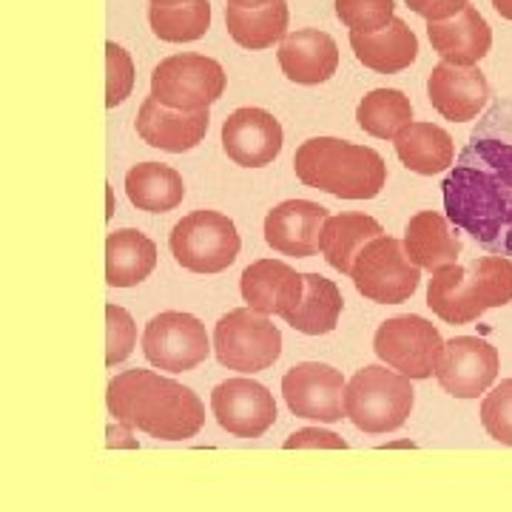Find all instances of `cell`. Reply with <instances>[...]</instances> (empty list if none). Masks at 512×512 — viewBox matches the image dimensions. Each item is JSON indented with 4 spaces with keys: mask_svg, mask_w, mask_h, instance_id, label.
<instances>
[{
    "mask_svg": "<svg viewBox=\"0 0 512 512\" xmlns=\"http://www.w3.org/2000/svg\"><path fill=\"white\" fill-rule=\"evenodd\" d=\"M447 220L484 251L512 256V103L498 100L441 183Z\"/></svg>",
    "mask_w": 512,
    "mask_h": 512,
    "instance_id": "cell-1",
    "label": "cell"
},
{
    "mask_svg": "<svg viewBox=\"0 0 512 512\" xmlns=\"http://www.w3.org/2000/svg\"><path fill=\"white\" fill-rule=\"evenodd\" d=\"M106 404L126 430L160 441L194 439L205 424V407L191 387L140 367L111 379Z\"/></svg>",
    "mask_w": 512,
    "mask_h": 512,
    "instance_id": "cell-2",
    "label": "cell"
},
{
    "mask_svg": "<svg viewBox=\"0 0 512 512\" xmlns=\"http://www.w3.org/2000/svg\"><path fill=\"white\" fill-rule=\"evenodd\" d=\"M293 171L302 183L339 200H373L387 183L382 154L336 137L305 140L293 154Z\"/></svg>",
    "mask_w": 512,
    "mask_h": 512,
    "instance_id": "cell-3",
    "label": "cell"
},
{
    "mask_svg": "<svg viewBox=\"0 0 512 512\" xmlns=\"http://www.w3.org/2000/svg\"><path fill=\"white\" fill-rule=\"evenodd\" d=\"M512 302V259L478 256L470 265H447L427 285V308L447 325L478 322L490 308Z\"/></svg>",
    "mask_w": 512,
    "mask_h": 512,
    "instance_id": "cell-4",
    "label": "cell"
},
{
    "mask_svg": "<svg viewBox=\"0 0 512 512\" xmlns=\"http://www.w3.org/2000/svg\"><path fill=\"white\" fill-rule=\"evenodd\" d=\"M413 410V384L382 365H367L348 382L345 416L370 436L399 430Z\"/></svg>",
    "mask_w": 512,
    "mask_h": 512,
    "instance_id": "cell-5",
    "label": "cell"
},
{
    "mask_svg": "<svg viewBox=\"0 0 512 512\" xmlns=\"http://www.w3.org/2000/svg\"><path fill=\"white\" fill-rule=\"evenodd\" d=\"M168 248L185 271L222 274L237 262L242 239L237 225L220 211H194L171 228Z\"/></svg>",
    "mask_w": 512,
    "mask_h": 512,
    "instance_id": "cell-6",
    "label": "cell"
},
{
    "mask_svg": "<svg viewBox=\"0 0 512 512\" xmlns=\"http://www.w3.org/2000/svg\"><path fill=\"white\" fill-rule=\"evenodd\" d=\"M350 279L356 291L376 305H402L419 291V265L410 262L404 242L382 237L370 239L365 251L356 256Z\"/></svg>",
    "mask_w": 512,
    "mask_h": 512,
    "instance_id": "cell-7",
    "label": "cell"
},
{
    "mask_svg": "<svg viewBox=\"0 0 512 512\" xmlns=\"http://www.w3.org/2000/svg\"><path fill=\"white\" fill-rule=\"evenodd\" d=\"M214 350L220 365L239 373L268 370L282 356V333L265 313L237 308L214 328Z\"/></svg>",
    "mask_w": 512,
    "mask_h": 512,
    "instance_id": "cell-8",
    "label": "cell"
},
{
    "mask_svg": "<svg viewBox=\"0 0 512 512\" xmlns=\"http://www.w3.org/2000/svg\"><path fill=\"white\" fill-rule=\"evenodd\" d=\"M222 94H225V69L214 57H165L151 72V97L168 109L205 111Z\"/></svg>",
    "mask_w": 512,
    "mask_h": 512,
    "instance_id": "cell-9",
    "label": "cell"
},
{
    "mask_svg": "<svg viewBox=\"0 0 512 512\" xmlns=\"http://www.w3.org/2000/svg\"><path fill=\"white\" fill-rule=\"evenodd\" d=\"M444 345L439 330L421 316H393L379 325L373 339L376 356L407 379H430L439 373Z\"/></svg>",
    "mask_w": 512,
    "mask_h": 512,
    "instance_id": "cell-10",
    "label": "cell"
},
{
    "mask_svg": "<svg viewBox=\"0 0 512 512\" xmlns=\"http://www.w3.org/2000/svg\"><path fill=\"white\" fill-rule=\"evenodd\" d=\"M143 353L154 367L168 373H185L202 365L211 353L208 333L197 316L165 311L154 316L143 333Z\"/></svg>",
    "mask_w": 512,
    "mask_h": 512,
    "instance_id": "cell-11",
    "label": "cell"
},
{
    "mask_svg": "<svg viewBox=\"0 0 512 512\" xmlns=\"http://www.w3.org/2000/svg\"><path fill=\"white\" fill-rule=\"evenodd\" d=\"M345 393L348 384L342 373L322 362H302L291 367L282 379L285 404L299 419L325 421V424L339 421L345 413Z\"/></svg>",
    "mask_w": 512,
    "mask_h": 512,
    "instance_id": "cell-12",
    "label": "cell"
},
{
    "mask_svg": "<svg viewBox=\"0 0 512 512\" xmlns=\"http://www.w3.org/2000/svg\"><path fill=\"white\" fill-rule=\"evenodd\" d=\"M214 419L237 439H259L276 424V402L265 384L254 379H228L211 393Z\"/></svg>",
    "mask_w": 512,
    "mask_h": 512,
    "instance_id": "cell-13",
    "label": "cell"
},
{
    "mask_svg": "<svg viewBox=\"0 0 512 512\" xmlns=\"http://www.w3.org/2000/svg\"><path fill=\"white\" fill-rule=\"evenodd\" d=\"M498 367H501V359L490 342L476 339V336H458L444 345L436 379L441 390L456 399H478L481 393L493 387L498 379Z\"/></svg>",
    "mask_w": 512,
    "mask_h": 512,
    "instance_id": "cell-14",
    "label": "cell"
},
{
    "mask_svg": "<svg viewBox=\"0 0 512 512\" xmlns=\"http://www.w3.org/2000/svg\"><path fill=\"white\" fill-rule=\"evenodd\" d=\"M282 126L271 111L237 109L222 123V148L242 168L271 165L282 151Z\"/></svg>",
    "mask_w": 512,
    "mask_h": 512,
    "instance_id": "cell-15",
    "label": "cell"
},
{
    "mask_svg": "<svg viewBox=\"0 0 512 512\" xmlns=\"http://www.w3.org/2000/svg\"><path fill=\"white\" fill-rule=\"evenodd\" d=\"M328 208L311 200H288L265 217V242L276 254L311 259L322 248Z\"/></svg>",
    "mask_w": 512,
    "mask_h": 512,
    "instance_id": "cell-16",
    "label": "cell"
},
{
    "mask_svg": "<svg viewBox=\"0 0 512 512\" xmlns=\"http://www.w3.org/2000/svg\"><path fill=\"white\" fill-rule=\"evenodd\" d=\"M427 97L444 120L470 123L490 103V80L478 66L439 63L427 80Z\"/></svg>",
    "mask_w": 512,
    "mask_h": 512,
    "instance_id": "cell-17",
    "label": "cell"
},
{
    "mask_svg": "<svg viewBox=\"0 0 512 512\" xmlns=\"http://www.w3.org/2000/svg\"><path fill=\"white\" fill-rule=\"evenodd\" d=\"M239 291L248 308L285 319L302 302L305 274H296L291 265L279 259H256L254 265L242 271Z\"/></svg>",
    "mask_w": 512,
    "mask_h": 512,
    "instance_id": "cell-18",
    "label": "cell"
},
{
    "mask_svg": "<svg viewBox=\"0 0 512 512\" xmlns=\"http://www.w3.org/2000/svg\"><path fill=\"white\" fill-rule=\"evenodd\" d=\"M208 126H211L208 109H168L154 97H146V103L140 106V114H137V134L143 137V143L160 148V151H171V154H183V151L200 146L208 134Z\"/></svg>",
    "mask_w": 512,
    "mask_h": 512,
    "instance_id": "cell-19",
    "label": "cell"
},
{
    "mask_svg": "<svg viewBox=\"0 0 512 512\" xmlns=\"http://www.w3.org/2000/svg\"><path fill=\"white\" fill-rule=\"evenodd\" d=\"M427 37H430L433 52H439L441 60L453 66H476L493 46L490 23L481 18V12L470 3L456 18L427 23Z\"/></svg>",
    "mask_w": 512,
    "mask_h": 512,
    "instance_id": "cell-20",
    "label": "cell"
},
{
    "mask_svg": "<svg viewBox=\"0 0 512 512\" xmlns=\"http://www.w3.org/2000/svg\"><path fill=\"white\" fill-rule=\"evenodd\" d=\"M279 66L288 80L299 86H319L328 83L339 69V46L328 32L319 29H299L282 40L279 46Z\"/></svg>",
    "mask_w": 512,
    "mask_h": 512,
    "instance_id": "cell-21",
    "label": "cell"
},
{
    "mask_svg": "<svg viewBox=\"0 0 512 512\" xmlns=\"http://www.w3.org/2000/svg\"><path fill=\"white\" fill-rule=\"evenodd\" d=\"M350 46L359 63H365L367 69L379 74L404 72L419 57V37L402 18H393L390 26L370 35L350 32Z\"/></svg>",
    "mask_w": 512,
    "mask_h": 512,
    "instance_id": "cell-22",
    "label": "cell"
},
{
    "mask_svg": "<svg viewBox=\"0 0 512 512\" xmlns=\"http://www.w3.org/2000/svg\"><path fill=\"white\" fill-rule=\"evenodd\" d=\"M404 251L413 265L436 274L447 265H456L461 254V242L450 234L447 220L436 211H419L410 217L404 231Z\"/></svg>",
    "mask_w": 512,
    "mask_h": 512,
    "instance_id": "cell-23",
    "label": "cell"
},
{
    "mask_svg": "<svg viewBox=\"0 0 512 512\" xmlns=\"http://www.w3.org/2000/svg\"><path fill=\"white\" fill-rule=\"evenodd\" d=\"M157 268V245L134 228L114 231L106 239V282L111 288L140 285Z\"/></svg>",
    "mask_w": 512,
    "mask_h": 512,
    "instance_id": "cell-24",
    "label": "cell"
},
{
    "mask_svg": "<svg viewBox=\"0 0 512 512\" xmlns=\"http://www.w3.org/2000/svg\"><path fill=\"white\" fill-rule=\"evenodd\" d=\"M396 154L410 171L433 177L456 165V143L441 126L413 123L396 137Z\"/></svg>",
    "mask_w": 512,
    "mask_h": 512,
    "instance_id": "cell-25",
    "label": "cell"
},
{
    "mask_svg": "<svg viewBox=\"0 0 512 512\" xmlns=\"http://www.w3.org/2000/svg\"><path fill=\"white\" fill-rule=\"evenodd\" d=\"M384 228L367 214H336L328 217L325 231H322V256L328 259L330 268L339 274L350 276L356 256L365 251L370 239L382 237Z\"/></svg>",
    "mask_w": 512,
    "mask_h": 512,
    "instance_id": "cell-26",
    "label": "cell"
},
{
    "mask_svg": "<svg viewBox=\"0 0 512 512\" xmlns=\"http://www.w3.org/2000/svg\"><path fill=\"white\" fill-rule=\"evenodd\" d=\"M288 3L285 0H271L256 9H239V6H225V26L228 35L237 40L239 46L259 52L268 49L279 40L288 37Z\"/></svg>",
    "mask_w": 512,
    "mask_h": 512,
    "instance_id": "cell-27",
    "label": "cell"
},
{
    "mask_svg": "<svg viewBox=\"0 0 512 512\" xmlns=\"http://www.w3.org/2000/svg\"><path fill=\"white\" fill-rule=\"evenodd\" d=\"M126 194L131 205L148 214H168L185 197L183 177L163 163H140L126 174Z\"/></svg>",
    "mask_w": 512,
    "mask_h": 512,
    "instance_id": "cell-28",
    "label": "cell"
},
{
    "mask_svg": "<svg viewBox=\"0 0 512 512\" xmlns=\"http://www.w3.org/2000/svg\"><path fill=\"white\" fill-rule=\"evenodd\" d=\"M342 308H345V299L336 288V282L319 274H305L302 302L285 316V322L305 336H325L330 330H336Z\"/></svg>",
    "mask_w": 512,
    "mask_h": 512,
    "instance_id": "cell-29",
    "label": "cell"
},
{
    "mask_svg": "<svg viewBox=\"0 0 512 512\" xmlns=\"http://www.w3.org/2000/svg\"><path fill=\"white\" fill-rule=\"evenodd\" d=\"M359 128L379 140H396L404 128L413 126L410 97L399 89H373L356 109Z\"/></svg>",
    "mask_w": 512,
    "mask_h": 512,
    "instance_id": "cell-30",
    "label": "cell"
},
{
    "mask_svg": "<svg viewBox=\"0 0 512 512\" xmlns=\"http://www.w3.org/2000/svg\"><path fill=\"white\" fill-rule=\"evenodd\" d=\"M148 23L154 35L165 43H191L200 40L211 26V3L188 0L177 6H148Z\"/></svg>",
    "mask_w": 512,
    "mask_h": 512,
    "instance_id": "cell-31",
    "label": "cell"
},
{
    "mask_svg": "<svg viewBox=\"0 0 512 512\" xmlns=\"http://www.w3.org/2000/svg\"><path fill=\"white\" fill-rule=\"evenodd\" d=\"M396 0H336V15L350 32H379L393 23Z\"/></svg>",
    "mask_w": 512,
    "mask_h": 512,
    "instance_id": "cell-32",
    "label": "cell"
},
{
    "mask_svg": "<svg viewBox=\"0 0 512 512\" xmlns=\"http://www.w3.org/2000/svg\"><path fill=\"white\" fill-rule=\"evenodd\" d=\"M481 424L490 439L512 447V379H504L481 404Z\"/></svg>",
    "mask_w": 512,
    "mask_h": 512,
    "instance_id": "cell-33",
    "label": "cell"
},
{
    "mask_svg": "<svg viewBox=\"0 0 512 512\" xmlns=\"http://www.w3.org/2000/svg\"><path fill=\"white\" fill-rule=\"evenodd\" d=\"M106 322H109V353H106V365L114 367L126 362L134 350L137 328L134 319L128 316L126 308L120 305H106Z\"/></svg>",
    "mask_w": 512,
    "mask_h": 512,
    "instance_id": "cell-34",
    "label": "cell"
},
{
    "mask_svg": "<svg viewBox=\"0 0 512 512\" xmlns=\"http://www.w3.org/2000/svg\"><path fill=\"white\" fill-rule=\"evenodd\" d=\"M106 60H109V86H106V106L114 109L126 100L134 89V63L123 46L106 43Z\"/></svg>",
    "mask_w": 512,
    "mask_h": 512,
    "instance_id": "cell-35",
    "label": "cell"
},
{
    "mask_svg": "<svg viewBox=\"0 0 512 512\" xmlns=\"http://www.w3.org/2000/svg\"><path fill=\"white\" fill-rule=\"evenodd\" d=\"M467 3H470V0H407V6H410L416 15L427 18V23L456 18Z\"/></svg>",
    "mask_w": 512,
    "mask_h": 512,
    "instance_id": "cell-36",
    "label": "cell"
},
{
    "mask_svg": "<svg viewBox=\"0 0 512 512\" xmlns=\"http://www.w3.org/2000/svg\"><path fill=\"white\" fill-rule=\"evenodd\" d=\"M285 447L293 450V447H336V450H345L348 447V441L342 439V436H336V433H328V430H296L291 439L285 441Z\"/></svg>",
    "mask_w": 512,
    "mask_h": 512,
    "instance_id": "cell-37",
    "label": "cell"
},
{
    "mask_svg": "<svg viewBox=\"0 0 512 512\" xmlns=\"http://www.w3.org/2000/svg\"><path fill=\"white\" fill-rule=\"evenodd\" d=\"M495 6V12L501 15V18L512 20V0H490Z\"/></svg>",
    "mask_w": 512,
    "mask_h": 512,
    "instance_id": "cell-38",
    "label": "cell"
},
{
    "mask_svg": "<svg viewBox=\"0 0 512 512\" xmlns=\"http://www.w3.org/2000/svg\"><path fill=\"white\" fill-rule=\"evenodd\" d=\"M265 3H271V0H228V6H239V9H256Z\"/></svg>",
    "mask_w": 512,
    "mask_h": 512,
    "instance_id": "cell-39",
    "label": "cell"
},
{
    "mask_svg": "<svg viewBox=\"0 0 512 512\" xmlns=\"http://www.w3.org/2000/svg\"><path fill=\"white\" fill-rule=\"evenodd\" d=\"M177 3H188V0H151V6H177Z\"/></svg>",
    "mask_w": 512,
    "mask_h": 512,
    "instance_id": "cell-40",
    "label": "cell"
}]
</instances>
